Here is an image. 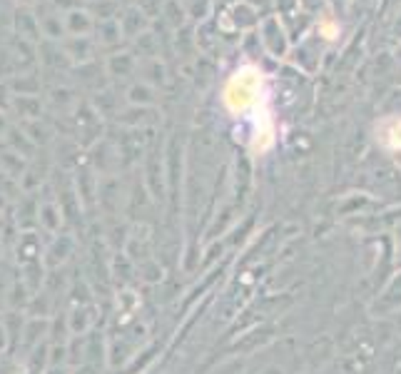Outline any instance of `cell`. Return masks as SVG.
<instances>
[{
    "label": "cell",
    "instance_id": "6da1fadb",
    "mask_svg": "<svg viewBox=\"0 0 401 374\" xmlns=\"http://www.w3.org/2000/svg\"><path fill=\"white\" fill-rule=\"evenodd\" d=\"M262 70L255 68V65H244V68L237 70L235 75L227 80L224 92H222V100L227 105V110L235 112V115L252 110L262 97Z\"/></svg>",
    "mask_w": 401,
    "mask_h": 374
},
{
    "label": "cell",
    "instance_id": "7a4b0ae2",
    "mask_svg": "<svg viewBox=\"0 0 401 374\" xmlns=\"http://www.w3.org/2000/svg\"><path fill=\"white\" fill-rule=\"evenodd\" d=\"M376 140L387 150H401V118L399 115H389L376 125Z\"/></svg>",
    "mask_w": 401,
    "mask_h": 374
}]
</instances>
